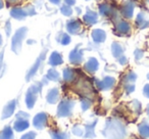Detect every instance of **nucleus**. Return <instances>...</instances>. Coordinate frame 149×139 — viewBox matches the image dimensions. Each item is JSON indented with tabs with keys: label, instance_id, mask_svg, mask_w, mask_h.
<instances>
[{
	"label": "nucleus",
	"instance_id": "nucleus-42",
	"mask_svg": "<svg viewBox=\"0 0 149 139\" xmlns=\"http://www.w3.org/2000/svg\"><path fill=\"white\" fill-rule=\"evenodd\" d=\"M5 31H6V35H7V36L10 35L11 26H10V23H9V22H7V23H6V27H5Z\"/></svg>",
	"mask_w": 149,
	"mask_h": 139
},
{
	"label": "nucleus",
	"instance_id": "nucleus-36",
	"mask_svg": "<svg viewBox=\"0 0 149 139\" xmlns=\"http://www.w3.org/2000/svg\"><path fill=\"white\" fill-rule=\"evenodd\" d=\"M15 118L17 119H24V120H28L30 118V115L27 114L25 112H19L17 115H15Z\"/></svg>",
	"mask_w": 149,
	"mask_h": 139
},
{
	"label": "nucleus",
	"instance_id": "nucleus-45",
	"mask_svg": "<svg viewBox=\"0 0 149 139\" xmlns=\"http://www.w3.org/2000/svg\"><path fill=\"white\" fill-rule=\"evenodd\" d=\"M49 1L53 4H59L60 3V0H49Z\"/></svg>",
	"mask_w": 149,
	"mask_h": 139
},
{
	"label": "nucleus",
	"instance_id": "nucleus-26",
	"mask_svg": "<svg viewBox=\"0 0 149 139\" xmlns=\"http://www.w3.org/2000/svg\"><path fill=\"white\" fill-rule=\"evenodd\" d=\"M111 52L114 57L118 58L124 53V47H123L120 43H118V42H113L111 45Z\"/></svg>",
	"mask_w": 149,
	"mask_h": 139
},
{
	"label": "nucleus",
	"instance_id": "nucleus-25",
	"mask_svg": "<svg viewBox=\"0 0 149 139\" xmlns=\"http://www.w3.org/2000/svg\"><path fill=\"white\" fill-rule=\"evenodd\" d=\"M13 129L10 126H5L1 132H0V139H13Z\"/></svg>",
	"mask_w": 149,
	"mask_h": 139
},
{
	"label": "nucleus",
	"instance_id": "nucleus-15",
	"mask_svg": "<svg viewBox=\"0 0 149 139\" xmlns=\"http://www.w3.org/2000/svg\"><path fill=\"white\" fill-rule=\"evenodd\" d=\"M98 68H99V62L95 57L89 58L88 61L85 64V66H84L85 71L89 74H94L98 70Z\"/></svg>",
	"mask_w": 149,
	"mask_h": 139
},
{
	"label": "nucleus",
	"instance_id": "nucleus-9",
	"mask_svg": "<svg viewBox=\"0 0 149 139\" xmlns=\"http://www.w3.org/2000/svg\"><path fill=\"white\" fill-rule=\"evenodd\" d=\"M134 8H135V4L133 1H131V0L125 1L123 3L122 7H120V15L125 19H128V20L132 19L133 15H134Z\"/></svg>",
	"mask_w": 149,
	"mask_h": 139
},
{
	"label": "nucleus",
	"instance_id": "nucleus-29",
	"mask_svg": "<svg viewBox=\"0 0 149 139\" xmlns=\"http://www.w3.org/2000/svg\"><path fill=\"white\" fill-rule=\"evenodd\" d=\"M49 134L52 139H68V134L65 132H60V131H49Z\"/></svg>",
	"mask_w": 149,
	"mask_h": 139
},
{
	"label": "nucleus",
	"instance_id": "nucleus-17",
	"mask_svg": "<svg viewBox=\"0 0 149 139\" xmlns=\"http://www.w3.org/2000/svg\"><path fill=\"white\" fill-rule=\"evenodd\" d=\"M30 127V123L28 120H24V119H17L13 123V130L15 132H24Z\"/></svg>",
	"mask_w": 149,
	"mask_h": 139
},
{
	"label": "nucleus",
	"instance_id": "nucleus-5",
	"mask_svg": "<svg viewBox=\"0 0 149 139\" xmlns=\"http://www.w3.org/2000/svg\"><path fill=\"white\" fill-rule=\"evenodd\" d=\"M74 101L70 99H63L60 101L57 108V117L59 118H68L72 116V108H74Z\"/></svg>",
	"mask_w": 149,
	"mask_h": 139
},
{
	"label": "nucleus",
	"instance_id": "nucleus-32",
	"mask_svg": "<svg viewBox=\"0 0 149 139\" xmlns=\"http://www.w3.org/2000/svg\"><path fill=\"white\" fill-rule=\"evenodd\" d=\"M137 79V75L134 72H129L124 78V82L125 84H134V82Z\"/></svg>",
	"mask_w": 149,
	"mask_h": 139
},
{
	"label": "nucleus",
	"instance_id": "nucleus-30",
	"mask_svg": "<svg viewBox=\"0 0 149 139\" xmlns=\"http://www.w3.org/2000/svg\"><path fill=\"white\" fill-rule=\"evenodd\" d=\"M72 134L78 137L84 136V135H85V128H83L81 125H74V126H72Z\"/></svg>",
	"mask_w": 149,
	"mask_h": 139
},
{
	"label": "nucleus",
	"instance_id": "nucleus-1",
	"mask_svg": "<svg viewBox=\"0 0 149 139\" xmlns=\"http://www.w3.org/2000/svg\"><path fill=\"white\" fill-rule=\"evenodd\" d=\"M102 134L109 139H124L127 132L120 121L116 119H109L106 121L105 129L102 131Z\"/></svg>",
	"mask_w": 149,
	"mask_h": 139
},
{
	"label": "nucleus",
	"instance_id": "nucleus-23",
	"mask_svg": "<svg viewBox=\"0 0 149 139\" xmlns=\"http://www.w3.org/2000/svg\"><path fill=\"white\" fill-rule=\"evenodd\" d=\"M76 77H77V74H76L74 70L70 68H65L63 70V80L66 83H70V82L74 81Z\"/></svg>",
	"mask_w": 149,
	"mask_h": 139
},
{
	"label": "nucleus",
	"instance_id": "nucleus-46",
	"mask_svg": "<svg viewBox=\"0 0 149 139\" xmlns=\"http://www.w3.org/2000/svg\"><path fill=\"white\" fill-rule=\"evenodd\" d=\"M3 6H4V3H3L2 0H0V9H2Z\"/></svg>",
	"mask_w": 149,
	"mask_h": 139
},
{
	"label": "nucleus",
	"instance_id": "nucleus-24",
	"mask_svg": "<svg viewBox=\"0 0 149 139\" xmlns=\"http://www.w3.org/2000/svg\"><path fill=\"white\" fill-rule=\"evenodd\" d=\"M10 15L15 20H24L28 15L25 8H21V7H15L13 9H11Z\"/></svg>",
	"mask_w": 149,
	"mask_h": 139
},
{
	"label": "nucleus",
	"instance_id": "nucleus-37",
	"mask_svg": "<svg viewBox=\"0 0 149 139\" xmlns=\"http://www.w3.org/2000/svg\"><path fill=\"white\" fill-rule=\"evenodd\" d=\"M125 90L128 94L132 93L135 90V85L134 84H125Z\"/></svg>",
	"mask_w": 149,
	"mask_h": 139
},
{
	"label": "nucleus",
	"instance_id": "nucleus-16",
	"mask_svg": "<svg viewBox=\"0 0 149 139\" xmlns=\"http://www.w3.org/2000/svg\"><path fill=\"white\" fill-rule=\"evenodd\" d=\"M99 11L103 17H112L116 13L114 8L108 2H103L99 5Z\"/></svg>",
	"mask_w": 149,
	"mask_h": 139
},
{
	"label": "nucleus",
	"instance_id": "nucleus-39",
	"mask_svg": "<svg viewBox=\"0 0 149 139\" xmlns=\"http://www.w3.org/2000/svg\"><path fill=\"white\" fill-rule=\"evenodd\" d=\"M143 56V52H142V50H140V49H137L136 51H135V57H136V59L138 60V59H140L141 57Z\"/></svg>",
	"mask_w": 149,
	"mask_h": 139
},
{
	"label": "nucleus",
	"instance_id": "nucleus-47",
	"mask_svg": "<svg viewBox=\"0 0 149 139\" xmlns=\"http://www.w3.org/2000/svg\"><path fill=\"white\" fill-rule=\"evenodd\" d=\"M146 110H147V114H148V116H149V104L147 105V108H146Z\"/></svg>",
	"mask_w": 149,
	"mask_h": 139
},
{
	"label": "nucleus",
	"instance_id": "nucleus-7",
	"mask_svg": "<svg viewBox=\"0 0 149 139\" xmlns=\"http://www.w3.org/2000/svg\"><path fill=\"white\" fill-rule=\"evenodd\" d=\"M132 28L126 20L120 19L114 24V33L118 36H128L131 34Z\"/></svg>",
	"mask_w": 149,
	"mask_h": 139
},
{
	"label": "nucleus",
	"instance_id": "nucleus-8",
	"mask_svg": "<svg viewBox=\"0 0 149 139\" xmlns=\"http://www.w3.org/2000/svg\"><path fill=\"white\" fill-rule=\"evenodd\" d=\"M48 124V115L46 112H39L33 119V125L36 129L43 130Z\"/></svg>",
	"mask_w": 149,
	"mask_h": 139
},
{
	"label": "nucleus",
	"instance_id": "nucleus-12",
	"mask_svg": "<svg viewBox=\"0 0 149 139\" xmlns=\"http://www.w3.org/2000/svg\"><path fill=\"white\" fill-rule=\"evenodd\" d=\"M83 58H84L83 50L80 49L79 46H77L74 49H72L70 53V56H68L70 62L72 64H80L83 61Z\"/></svg>",
	"mask_w": 149,
	"mask_h": 139
},
{
	"label": "nucleus",
	"instance_id": "nucleus-49",
	"mask_svg": "<svg viewBox=\"0 0 149 139\" xmlns=\"http://www.w3.org/2000/svg\"><path fill=\"white\" fill-rule=\"evenodd\" d=\"M147 79L149 80V74H148V75H147Z\"/></svg>",
	"mask_w": 149,
	"mask_h": 139
},
{
	"label": "nucleus",
	"instance_id": "nucleus-14",
	"mask_svg": "<svg viewBox=\"0 0 149 139\" xmlns=\"http://www.w3.org/2000/svg\"><path fill=\"white\" fill-rule=\"evenodd\" d=\"M135 24H136L137 28H139V29H146V28H148L149 27V19L147 17L146 13H142V11L139 13L136 17Z\"/></svg>",
	"mask_w": 149,
	"mask_h": 139
},
{
	"label": "nucleus",
	"instance_id": "nucleus-22",
	"mask_svg": "<svg viewBox=\"0 0 149 139\" xmlns=\"http://www.w3.org/2000/svg\"><path fill=\"white\" fill-rule=\"evenodd\" d=\"M63 62V59H62V56L59 52L57 51H53L51 53L49 57V60H48V64L52 66H59Z\"/></svg>",
	"mask_w": 149,
	"mask_h": 139
},
{
	"label": "nucleus",
	"instance_id": "nucleus-35",
	"mask_svg": "<svg viewBox=\"0 0 149 139\" xmlns=\"http://www.w3.org/2000/svg\"><path fill=\"white\" fill-rule=\"evenodd\" d=\"M36 136H37L36 132H34V131H30V132L24 134L23 136L21 137V139H35Z\"/></svg>",
	"mask_w": 149,
	"mask_h": 139
},
{
	"label": "nucleus",
	"instance_id": "nucleus-33",
	"mask_svg": "<svg viewBox=\"0 0 149 139\" xmlns=\"http://www.w3.org/2000/svg\"><path fill=\"white\" fill-rule=\"evenodd\" d=\"M91 99L89 98H86V97H82L81 99V108L83 110V112H86L87 110H89V108L91 106Z\"/></svg>",
	"mask_w": 149,
	"mask_h": 139
},
{
	"label": "nucleus",
	"instance_id": "nucleus-18",
	"mask_svg": "<svg viewBox=\"0 0 149 139\" xmlns=\"http://www.w3.org/2000/svg\"><path fill=\"white\" fill-rule=\"evenodd\" d=\"M97 124V120H94L93 122H89L85 125V135L84 137L85 138H94L96 136L95 135V126Z\"/></svg>",
	"mask_w": 149,
	"mask_h": 139
},
{
	"label": "nucleus",
	"instance_id": "nucleus-41",
	"mask_svg": "<svg viewBox=\"0 0 149 139\" xmlns=\"http://www.w3.org/2000/svg\"><path fill=\"white\" fill-rule=\"evenodd\" d=\"M118 62H120V64H126L127 62H128V59H127V57H126V56H124V55L120 56V57L118 58Z\"/></svg>",
	"mask_w": 149,
	"mask_h": 139
},
{
	"label": "nucleus",
	"instance_id": "nucleus-27",
	"mask_svg": "<svg viewBox=\"0 0 149 139\" xmlns=\"http://www.w3.org/2000/svg\"><path fill=\"white\" fill-rule=\"evenodd\" d=\"M139 133L142 138H149V124L146 122H143L139 125Z\"/></svg>",
	"mask_w": 149,
	"mask_h": 139
},
{
	"label": "nucleus",
	"instance_id": "nucleus-3",
	"mask_svg": "<svg viewBox=\"0 0 149 139\" xmlns=\"http://www.w3.org/2000/svg\"><path fill=\"white\" fill-rule=\"evenodd\" d=\"M44 84L42 83H35L29 88L27 94H26V104H27L28 108L32 110L35 105L36 101H37V95L39 93H41L42 86Z\"/></svg>",
	"mask_w": 149,
	"mask_h": 139
},
{
	"label": "nucleus",
	"instance_id": "nucleus-11",
	"mask_svg": "<svg viewBox=\"0 0 149 139\" xmlns=\"http://www.w3.org/2000/svg\"><path fill=\"white\" fill-rule=\"evenodd\" d=\"M17 105V99H13L9 102H7L6 105L3 108L1 119H2V120H5V119L10 118V117L15 114V110Z\"/></svg>",
	"mask_w": 149,
	"mask_h": 139
},
{
	"label": "nucleus",
	"instance_id": "nucleus-34",
	"mask_svg": "<svg viewBox=\"0 0 149 139\" xmlns=\"http://www.w3.org/2000/svg\"><path fill=\"white\" fill-rule=\"evenodd\" d=\"M60 11H61V13L63 15H66V17H70V15H72V7L70 6V5H62L61 8H60Z\"/></svg>",
	"mask_w": 149,
	"mask_h": 139
},
{
	"label": "nucleus",
	"instance_id": "nucleus-38",
	"mask_svg": "<svg viewBox=\"0 0 149 139\" xmlns=\"http://www.w3.org/2000/svg\"><path fill=\"white\" fill-rule=\"evenodd\" d=\"M25 10H26V13H27L28 15H34L36 13V11H35V9H34V7L31 6V5H29V6L25 7Z\"/></svg>",
	"mask_w": 149,
	"mask_h": 139
},
{
	"label": "nucleus",
	"instance_id": "nucleus-6",
	"mask_svg": "<svg viewBox=\"0 0 149 139\" xmlns=\"http://www.w3.org/2000/svg\"><path fill=\"white\" fill-rule=\"evenodd\" d=\"M46 53H47L46 49L43 50V51L40 53L39 57L36 59V61L34 62V64L31 66V68H30L29 71H28L27 76H26V80H27V81H30V80H32V78H34V76H35L36 74L38 73L39 68H41L42 64H43L44 59H45V57H46Z\"/></svg>",
	"mask_w": 149,
	"mask_h": 139
},
{
	"label": "nucleus",
	"instance_id": "nucleus-19",
	"mask_svg": "<svg viewBox=\"0 0 149 139\" xmlns=\"http://www.w3.org/2000/svg\"><path fill=\"white\" fill-rule=\"evenodd\" d=\"M46 100L50 104H55L59 100V91H58L57 88H52L48 91Z\"/></svg>",
	"mask_w": 149,
	"mask_h": 139
},
{
	"label": "nucleus",
	"instance_id": "nucleus-10",
	"mask_svg": "<svg viewBox=\"0 0 149 139\" xmlns=\"http://www.w3.org/2000/svg\"><path fill=\"white\" fill-rule=\"evenodd\" d=\"M95 84L99 90H109L116 84V79L112 77H105L102 80H96Z\"/></svg>",
	"mask_w": 149,
	"mask_h": 139
},
{
	"label": "nucleus",
	"instance_id": "nucleus-2",
	"mask_svg": "<svg viewBox=\"0 0 149 139\" xmlns=\"http://www.w3.org/2000/svg\"><path fill=\"white\" fill-rule=\"evenodd\" d=\"M76 91L82 95L83 97L89 98L91 99L92 97L94 96V89L92 84L88 81L87 78L83 77L82 79H80L78 81L77 85H76Z\"/></svg>",
	"mask_w": 149,
	"mask_h": 139
},
{
	"label": "nucleus",
	"instance_id": "nucleus-4",
	"mask_svg": "<svg viewBox=\"0 0 149 139\" xmlns=\"http://www.w3.org/2000/svg\"><path fill=\"white\" fill-rule=\"evenodd\" d=\"M28 29L27 28H19L15 34L13 35V40H11V50L15 53H19L22 49V45H23V41L25 39L26 35H27Z\"/></svg>",
	"mask_w": 149,
	"mask_h": 139
},
{
	"label": "nucleus",
	"instance_id": "nucleus-28",
	"mask_svg": "<svg viewBox=\"0 0 149 139\" xmlns=\"http://www.w3.org/2000/svg\"><path fill=\"white\" fill-rule=\"evenodd\" d=\"M46 78H47L48 80H50V81H53V82H57L60 80L59 74H58V72L56 71V70H54V68H50V70H48Z\"/></svg>",
	"mask_w": 149,
	"mask_h": 139
},
{
	"label": "nucleus",
	"instance_id": "nucleus-50",
	"mask_svg": "<svg viewBox=\"0 0 149 139\" xmlns=\"http://www.w3.org/2000/svg\"><path fill=\"white\" fill-rule=\"evenodd\" d=\"M146 2H147V3H148V4H149V0H146Z\"/></svg>",
	"mask_w": 149,
	"mask_h": 139
},
{
	"label": "nucleus",
	"instance_id": "nucleus-48",
	"mask_svg": "<svg viewBox=\"0 0 149 139\" xmlns=\"http://www.w3.org/2000/svg\"><path fill=\"white\" fill-rule=\"evenodd\" d=\"M2 44V37H1V35H0V45Z\"/></svg>",
	"mask_w": 149,
	"mask_h": 139
},
{
	"label": "nucleus",
	"instance_id": "nucleus-43",
	"mask_svg": "<svg viewBox=\"0 0 149 139\" xmlns=\"http://www.w3.org/2000/svg\"><path fill=\"white\" fill-rule=\"evenodd\" d=\"M64 2H65L66 5H74L76 3V0H64Z\"/></svg>",
	"mask_w": 149,
	"mask_h": 139
},
{
	"label": "nucleus",
	"instance_id": "nucleus-31",
	"mask_svg": "<svg viewBox=\"0 0 149 139\" xmlns=\"http://www.w3.org/2000/svg\"><path fill=\"white\" fill-rule=\"evenodd\" d=\"M57 41L59 42L61 45H68V44L70 43V35H68V34L61 33L57 37Z\"/></svg>",
	"mask_w": 149,
	"mask_h": 139
},
{
	"label": "nucleus",
	"instance_id": "nucleus-40",
	"mask_svg": "<svg viewBox=\"0 0 149 139\" xmlns=\"http://www.w3.org/2000/svg\"><path fill=\"white\" fill-rule=\"evenodd\" d=\"M143 94H144L147 98H149V84H146V85L144 86V89H143Z\"/></svg>",
	"mask_w": 149,
	"mask_h": 139
},
{
	"label": "nucleus",
	"instance_id": "nucleus-13",
	"mask_svg": "<svg viewBox=\"0 0 149 139\" xmlns=\"http://www.w3.org/2000/svg\"><path fill=\"white\" fill-rule=\"evenodd\" d=\"M66 29H68V33L72 34V35H78L82 30V23L80 20L78 19H72L66 24Z\"/></svg>",
	"mask_w": 149,
	"mask_h": 139
},
{
	"label": "nucleus",
	"instance_id": "nucleus-21",
	"mask_svg": "<svg viewBox=\"0 0 149 139\" xmlns=\"http://www.w3.org/2000/svg\"><path fill=\"white\" fill-rule=\"evenodd\" d=\"M84 22L87 24L88 26L95 25L98 22V15L95 11L93 10H88L87 13L84 15Z\"/></svg>",
	"mask_w": 149,
	"mask_h": 139
},
{
	"label": "nucleus",
	"instance_id": "nucleus-44",
	"mask_svg": "<svg viewBox=\"0 0 149 139\" xmlns=\"http://www.w3.org/2000/svg\"><path fill=\"white\" fill-rule=\"evenodd\" d=\"M2 64H3V50L1 52H0V71H1Z\"/></svg>",
	"mask_w": 149,
	"mask_h": 139
},
{
	"label": "nucleus",
	"instance_id": "nucleus-20",
	"mask_svg": "<svg viewBox=\"0 0 149 139\" xmlns=\"http://www.w3.org/2000/svg\"><path fill=\"white\" fill-rule=\"evenodd\" d=\"M92 39L95 43H102L106 39V33L101 29H95L92 32Z\"/></svg>",
	"mask_w": 149,
	"mask_h": 139
}]
</instances>
